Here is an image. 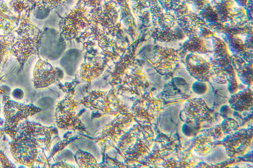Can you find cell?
<instances>
[{"label": "cell", "instance_id": "cell-1", "mask_svg": "<svg viewBox=\"0 0 253 168\" xmlns=\"http://www.w3.org/2000/svg\"><path fill=\"white\" fill-rule=\"evenodd\" d=\"M211 41L213 56L209 61L211 67V80L219 85H227L229 81L238 78L233 58L221 37L216 35Z\"/></svg>", "mask_w": 253, "mask_h": 168}, {"label": "cell", "instance_id": "cell-2", "mask_svg": "<svg viewBox=\"0 0 253 168\" xmlns=\"http://www.w3.org/2000/svg\"><path fill=\"white\" fill-rule=\"evenodd\" d=\"M253 25L239 30L224 26L220 35L231 56L241 57L247 61H253Z\"/></svg>", "mask_w": 253, "mask_h": 168}, {"label": "cell", "instance_id": "cell-3", "mask_svg": "<svg viewBox=\"0 0 253 168\" xmlns=\"http://www.w3.org/2000/svg\"><path fill=\"white\" fill-rule=\"evenodd\" d=\"M213 112L202 98H196L187 101L179 117L184 123L203 124L213 120Z\"/></svg>", "mask_w": 253, "mask_h": 168}, {"label": "cell", "instance_id": "cell-4", "mask_svg": "<svg viewBox=\"0 0 253 168\" xmlns=\"http://www.w3.org/2000/svg\"><path fill=\"white\" fill-rule=\"evenodd\" d=\"M252 140L253 130L244 129L226 136L221 141L228 157L235 158L246 153Z\"/></svg>", "mask_w": 253, "mask_h": 168}, {"label": "cell", "instance_id": "cell-5", "mask_svg": "<svg viewBox=\"0 0 253 168\" xmlns=\"http://www.w3.org/2000/svg\"><path fill=\"white\" fill-rule=\"evenodd\" d=\"M12 155L21 164L31 166L37 156L36 143L33 138L25 135L16 138L11 146Z\"/></svg>", "mask_w": 253, "mask_h": 168}, {"label": "cell", "instance_id": "cell-6", "mask_svg": "<svg viewBox=\"0 0 253 168\" xmlns=\"http://www.w3.org/2000/svg\"><path fill=\"white\" fill-rule=\"evenodd\" d=\"M153 65L162 75L172 72L180 61L179 49L157 46L153 53Z\"/></svg>", "mask_w": 253, "mask_h": 168}, {"label": "cell", "instance_id": "cell-7", "mask_svg": "<svg viewBox=\"0 0 253 168\" xmlns=\"http://www.w3.org/2000/svg\"><path fill=\"white\" fill-rule=\"evenodd\" d=\"M188 73L196 80L210 82L211 67L209 61L200 55L189 53L184 59Z\"/></svg>", "mask_w": 253, "mask_h": 168}, {"label": "cell", "instance_id": "cell-8", "mask_svg": "<svg viewBox=\"0 0 253 168\" xmlns=\"http://www.w3.org/2000/svg\"><path fill=\"white\" fill-rule=\"evenodd\" d=\"M189 6L185 0H173L172 8L170 12L173 15L176 24L189 37L198 35V31L192 25L188 17Z\"/></svg>", "mask_w": 253, "mask_h": 168}, {"label": "cell", "instance_id": "cell-9", "mask_svg": "<svg viewBox=\"0 0 253 168\" xmlns=\"http://www.w3.org/2000/svg\"><path fill=\"white\" fill-rule=\"evenodd\" d=\"M57 72L49 63L39 60L33 74V82L36 88L47 87L55 81Z\"/></svg>", "mask_w": 253, "mask_h": 168}, {"label": "cell", "instance_id": "cell-10", "mask_svg": "<svg viewBox=\"0 0 253 168\" xmlns=\"http://www.w3.org/2000/svg\"><path fill=\"white\" fill-rule=\"evenodd\" d=\"M151 14V19L154 27L166 30H172L177 25L170 12H165L158 0H146Z\"/></svg>", "mask_w": 253, "mask_h": 168}, {"label": "cell", "instance_id": "cell-11", "mask_svg": "<svg viewBox=\"0 0 253 168\" xmlns=\"http://www.w3.org/2000/svg\"><path fill=\"white\" fill-rule=\"evenodd\" d=\"M32 107L14 101H9L5 108V115L9 129H15L18 123L33 113Z\"/></svg>", "mask_w": 253, "mask_h": 168}, {"label": "cell", "instance_id": "cell-12", "mask_svg": "<svg viewBox=\"0 0 253 168\" xmlns=\"http://www.w3.org/2000/svg\"><path fill=\"white\" fill-rule=\"evenodd\" d=\"M253 91L250 88L239 91L231 95L228 104L235 111L242 112L251 109L253 103Z\"/></svg>", "mask_w": 253, "mask_h": 168}, {"label": "cell", "instance_id": "cell-13", "mask_svg": "<svg viewBox=\"0 0 253 168\" xmlns=\"http://www.w3.org/2000/svg\"><path fill=\"white\" fill-rule=\"evenodd\" d=\"M197 14L207 23L209 28L216 34H221L224 29V25L210 2Z\"/></svg>", "mask_w": 253, "mask_h": 168}, {"label": "cell", "instance_id": "cell-14", "mask_svg": "<svg viewBox=\"0 0 253 168\" xmlns=\"http://www.w3.org/2000/svg\"><path fill=\"white\" fill-rule=\"evenodd\" d=\"M233 64L238 78L247 86L253 85V61H247L237 56H233Z\"/></svg>", "mask_w": 253, "mask_h": 168}, {"label": "cell", "instance_id": "cell-15", "mask_svg": "<svg viewBox=\"0 0 253 168\" xmlns=\"http://www.w3.org/2000/svg\"><path fill=\"white\" fill-rule=\"evenodd\" d=\"M179 51L180 57L183 55L185 56V58L189 53L201 55L206 54L209 52L206 40L195 35L187 37L186 40L183 44Z\"/></svg>", "mask_w": 253, "mask_h": 168}, {"label": "cell", "instance_id": "cell-16", "mask_svg": "<svg viewBox=\"0 0 253 168\" xmlns=\"http://www.w3.org/2000/svg\"><path fill=\"white\" fill-rule=\"evenodd\" d=\"M224 25L230 29L239 30L253 25V23L249 20L244 8L238 6L233 8Z\"/></svg>", "mask_w": 253, "mask_h": 168}, {"label": "cell", "instance_id": "cell-17", "mask_svg": "<svg viewBox=\"0 0 253 168\" xmlns=\"http://www.w3.org/2000/svg\"><path fill=\"white\" fill-rule=\"evenodd\" d=\"M215 142L208 135L199 134L192 142L193 151L198 156L203 157L212 151L215 148Z\"/></svg>", "mask_w": 253, "mask_h": 168}, {"label": "cell", "instance_id": "cell-18", "mask_svg": "<svg viewBox=\"0 0 253 168\" xmlns=\"http://www.w3.org/2000/svg\"><path fill=\"white\" fill-rule=\"evenodd\" d=\"M210 3L224 24L227 22L229 14L236 3L234 0H210Z\"/></svg>", "mask_w": 253, "mask_h": 168}, {"label": "cell", "instance_id": "cell-19", "mask_svg": "<svg viewBox=\"0 0 253 168\" xmlns=\"http://www.w3.org/2000/svg\"><path fill=\"white\" fill-rule=\"evenodd\" d=\"M152 36L154 39L162 43H170L177 40L176 35L173 29L166 30L154 27Z\"/></svg>", "mask_w": 253, "mask_h": 168}, {"label": "cell", "instance_id": "cell-20", "mask_svg": "<svg viewBox=\"0 0 253 168\" xmlns=\"http://www.w3.org/2000/svg\"><path fill=\"white\" fill-rule=\"evenodd\" d=\"M228 157L222 145L216 147L211 152L203 157V160L208 164H217L225 161Z\"/></svg>", "mask_w": 253, "mask_h": 168}, {"label": "cell", "instance_id": "cell-21", "mask_svg": "<svg viewBox=\"0 0 253 168\" xmlns=\"http://www.w3.org/2000/svg\"><path fill=\"white\" fill-rule=\"evenodd\" d=\"M179 168H193L198 164V160L194 155L188 151L179 153L175 158Z\"/></svg>", "mask_w": 253, "mask_h": 168}, {"label": "cell", "instance_id": "cell-22", "mask_svg": "<svg viewBox=\"0 0 253 168\" xmlns=\"http://www.w3.org/2000/svg\"><path fill=\"white\" fill-rule=\"evenodd\" d=\"M220 126L226 136L233 134L241 129L239 122L234 117L224 119Z\"/></svg>", "mask_w": 253, "mask_h": 168}, {"label": "cell", "instance_id": "cell-23", "mask_svg": "<svg viewBox=\"0 0 253 168\" xmlns=\"http://www.w3.org/2000/svg\"><path fill=\"white\" fill-rule=\"evenodd\" d=\"M202 129V124L198 123H184L182 127V132L188 137H195L200 134Z\"/></svg>", "mask_w": 253, "mask_h": 168}, {"label": "cell", "instance_id": "cell-24", "mask_svg": "<svg viewBox=\"0 0 253 168\" xmlns=\"http://www.w3.org/2000/svg\"><path fill=\"white\" fill-rule=\"evenodd\" d=\"M200 134H204L211 138L215 142L221 141L226 136L221 128L220 124L215 127L205 131L200 132Z\"/></svg>", "mask_w": 253, "mask_h": 168}, {"label": "cell", "instance_id": "cell-25", "mask_svg": "<svg viewBox=\"0 0 253 168\" xmlns=\"http://www.w3.org/2000/svg\"><path fill=\"white\" fill-rule=\"evenodd\" d=\"M132 9L137 14L142 15L149 10V6L146 0H129Z\"/></svg>", "mask_w": 253, "mask_h": 168}, {"label": "cell", "instance_id": "cell-26", "mask_svg": "<svg viewBox=\"0 0 253 168\" xmlns=\"http://www.w3.org/2000/svg\"><path fill=\"white\" fill-rule=\"evenodd\" d=\"M252 116L251 109L242 112L234 111L233 115L234 118L239 122L241 128L245 127L248 123L251 121Z\"/></svg>", "mask_w": 253, "mask_h": 168}, {"label": "cell", "instance_id": "cell-27", "mask_svg": "<svg viewBox=\"0 0 253 168\" xmlns=\"http://www.w3.org/2000/svg\"><path fill=\"white\" fill-rule=\"evenodd\" d=\"M192 89L195 94L203 96L208 91L209 87L207 82L197 80L193 83Z\"/></svg>", "mask_w": 253, "mask_h": 168}, {"label": "cell", "instance_id": "cell-28", "mask_svg": "<svg viewBox=\"0 0 253 168\" xmlns=\"http://www.w3.org/2000/svg\"><path fill=\"white\" fill-rule=\"evenodd\" d=\"M188 5H191L193 10L196 13L200 11L208 2L210 0H185Z\"/></svg>", "mask_w": 253, "mask_h": 168}, {"label": "cell", "instance_id": "cell-29", "mask_svg": "<svg viewBox=\"0 0 253 168\" xmlns=\"http://www.w3.org/2000/svg\"><path fill=\"white\" fill-rule=\"evenodd\" d=\"M197 31L198 36L205 40L211 39L216 36V34L211 30L207 26L200 28Z\"/></svg>", "mask_w": 253, "mask_h": 168}, {"label": "cell", "instance_id": "cell-30", "mask_svg": "<svg viewBox=\"0 0 253 168\" xmlns=\"http://www.w3.org/2000/svg\"><path fill=\"white\" fill-rule=\"evenodd\" d=\"M221 117L224 118L234 117V110L232 109L228 104H224L221 106L219 110Z\"/></svg>", "mask_w": 253, "mask_h": 168}, {"label": "cell", "instance_id": "cell-31", "mask_svg": "<svg viewBox=\"0 0 253 168\" xmlns=\"http://www.w3.org/2000/svg\"><path fill=\"white\" fill-rule=\"evenodd\" d=\"M105 0H78V3L86 7L95 8L101 5Z\"/></svg>", "mask_w": 253, "mask_h": 168}, {"label": "cell", "instance_id": "cell-32", "mask_svg": "<svg viewBox=\"0 0 253 168\" xmlns=\"http://www.w3.org/2000/svg\"><path fill=\"white\" fill-rule=\"evenodd\" d=\"M253 0H248L246 6L244 8L247 17L250 22L253 23Z\"/></svg>", "mask_w": 253, "mask_h": 168}, {"label": "cell", "instance_id": "cell-33", "mask_svg": "<svg viewBox=\"0 0 253 168\" xmlns=\"http://www.w3.org/2000/svg\"><path fill=\"white\" fill-rule=\"evenodd\" d=\"M173 30L176 35L177 40L181 41L187 38V37L185 33L177 25L173 28Z\"/></svg>", "mask_w": 253, "mask_h": 168}, {"label": "cell", "instance_id": "cell-34", "mask_svg": "<svg viewBox=\"0 0 253 168\" xmlns=\"http://www.w3.org/2000/svg\"><path fill=\"white\" fill-rule=\"evenodd\" d=\"M12 96L16 100H20L24 98L25 94L22 90L16 89L12 92Z\"/></svg>", "mask_w": 253, "mask_h": 168}, {"label": "cell", "instance_id": "cell-35", "mask_svg": "<svg viewBox=\"0 0 253 168\" xmlns=\"http://www.w3.org/2000/svg\"><path fill=\"white\" fill-rule=\"evenodd\" d=\"M115 1L123 9L125 10L128 9L126 6H129L128 0H115Z\"/></svg>", "mask_w": 253, "mask_h": 168}, {"label": "cell", "instance_id": "cell-36", "mask_svg": "<svg viewBox=\"0 0 253 168\" xmlns=\"http://www.w3.org/2000/svg\"><path fill=\"white\" fill-rule=\"evenodd\" d=\"M239 6L245 8L246 6L248 0H234Z\"/></svg>", "mask_w": 253, "mask_h": 168}, {"label": "cell", "instance_id": "cell-37", "mask_svg": "<svg viewBox=\"0 0 253 168\" xmlns=\"http://www.w3.org/2000/svg\"><path fill=\"white\" fill-rule=\"evenodd\" d=\"M0 111H1V104H0Z\"/></svg>", "mask_w": 253, "mask_h": 168}]
</instances>
